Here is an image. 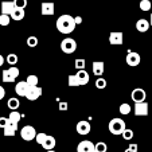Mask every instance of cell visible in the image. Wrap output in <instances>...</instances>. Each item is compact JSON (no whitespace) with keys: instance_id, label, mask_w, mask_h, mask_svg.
Wrapping results in <instances>:
<instances>
[{"instance_id":"obj_1","label":"cell","mask_w":152,"mask_h":152,"mask_svg":"<svg viewBox=\"0 0 152 152\" xmlns=\"http://www.w3.org/2000/svg\"><path fill=\"white\" fill-rule=\"evenodd\" d=\"M75 22L74 18L72 15H61L57 19V30L61 32V34H72L75 28Z\"/></svg>"},{"instance_id":"obj_2","label":"cell","mask_w":152,"mask_h":152,"mask_svg":"<svg viewBox=\"0 0 152 152\" xmlns=\"http://www.w3.org/2000/svg\"><path fill=\"white\" fill-rule=\"evenodd\" d=\"M108 129H109V132L115 136H118V135H123V132L126 129L125 126V121L123 118H112L109 121V125H108Z\"/></svg>"},{"instance_id":"obj_3","label":"cell","mask_w":152,"mask_h":152,"mask_svg":"<svg viewBox=\"0 0 152 152\" xmlns=\"http://www.w3.org/2000/svg\"><path fill=\"white\" fill-rule=\"evenodd\" d=\"M19 73L20 72H19V69H18L16 66H11V67H8V69L3 70L1 80H3V82H6V83L15 82V80L19 77Z\"/></svg>"},{"instance_id":"obj_4","label":"cell","mask_w":152,"mask_h":152,"mask_svg":"<svg viewBox=\"0 0 152 152\" xmlns=\"http://www.w3.org/2000/svg\"><path fill=\"white\" fill-rule=\"evenodd\" d=\"M61 50H62L65 54H73V53L77 50V42H75L73 38H65V39L61 42Z\"/></svg>"},{"instance_id":"obj_5","label":"cell","mask_w":152,"mask_h":152,"mask_svg":"<svg viewBox=\"0 0 152 152\" xmlns=\"http://www.w3.org/2000/svg\"><path fill=\"white\" fill-rule=\"evenodd\" d=\"M20 136L26 141H32L35 140V136H37V129L32 125H24L20 129Z\"/></svg>"},{"instance_id":"obj_6","label":"cell","mask_w":152,"mask_h":152,"mask_svg":"<svg viewBox=\"0 0 152 152\" xmlns=\"http://www.w3.org/2000/svg\"><path fill=\"white\" fill-rule=\"evenodd\" d=\"M125 62H126V65H128V66L136 67L137 65H140L141 57H140V54H139V53H136V51H129L128 54H126V57H125Z\"/></svg>"},{"instance_id":"obj_7","label":"cell","mask_w":152,"mask_h":152,"mask_svg":"<svg viewBox=\"0 0 152 152\" xmlns=\"http://www.w3.org/2000/svg\"><path fill=\"white\" fill-rule=\"evenodd\" d=\"M131 98L133 100V102L137 104V102H144L147 98V93L144 89H141V88H136V89L132 90V93H131Z\"/></svg>"},{"instance_id":"obj_8","label":"cell","mask_w":152,"mask_h":152,"mask_svg":"<svg viewBox=\"0 0 152 152\" xmlns=\"http://www.w3.org/2000/svg\"><path fill=\"white\" fill-rule=\"evenodd\" d=\"M75 129H77V133L81 136H85L88 135V133L90 132V129H92V125H90L89 121L86 120H81L77 123V125H75Z\"/></svg>"},{"instance_id":"obj_9","label":"cell","mask_w":152,"mask_h":152,"mask_svg":"<svg viewBox=\"0 0 152 152\" xmlns=\"http://www.w3.org/2000/svg\"><path fill=\"white\" fill-rule=\"evenodd\" d=\"M42 96V89L39 86H30L26 93V98L28 101H37Z\"/></svg>"},{"instance_id":"obj_10","label":"cell","mask_w":152,"mask_h":152,"mask_svg":"<svg viewBox=\"0 0 152 152\" xmlns=\"http://www.w3.org/2000/svg\"><path fill=\"white\" fill-rule=\"evenodd\" d=\"M55 12V4L51 1H43L40 4V14L43 16H51Z\"/></svg>"},{"instance_id":"obj_11","label":"cell","mask_w":152,"mask_h":152,"mask_svg":"<svg viewBox=\"0 0 152 152\" xmlns=\"http://www.w3.org/2000/svg\"><path fill=\"white\" fill-rule=\"evenodd\" d=\"M124 42V34L123 32H118V31H115V32H110L109 34V43L113 45V46H121Z\"/></svg>"},{"instance_id":"obj_12","label":"cell","mask_w":152,"mask_h":152,"mask_svg":"<svg viewBox=\"0 0 152 152\" xmlns=\"http://www.w3.org/2000/svg\"><path fill=\"white\" fill-rule=\"evenodd\" d=\"M133 112L136 116H147L148 115V104L144 102H137L133 106Z\"/></svg>"},{"instance_id":"obj_13","label":"cell","mask_w":152,"mask_h":152,"mask_svg":"<svg viewBox=\"0 0 152 152\" xmlns=\"http://www.w3.org/2000/svg\"><path fill=\"white\" fill-rule=\"evenodd\" d=\"M75 78L78 81V85L80 86H83V85H88L89 83V73L86 72V70H78L77 74H75Z\"/></svg>"},{"instance_id":"obj_14","label":"cell","mask_w":152,"mask_h":152,"mask_svg":"<svg viewBox=\"0 0 152 152\" xmlns=\"http://www.w3.org/2000/svg\"><path fill=\"white\" fill-rule=\"evenodd\" d=\"M94 151V144L89 140H83L77 145V152H93Z\"/></svg>"},{"instance_id":"obj_15","label":"cell","mask_w":152,"mask_h":152,"mask_svg":"<svg viewBox=\"0 0 152 152\" xmlns=\"http://www.w3.org/2000/svg\"><path fill=\"white\" fill-rule=\"evenodd\" d=\"M92 70H93V74L97 75V78L100 75L104 74V70H105V65H104L102 61H94L92 63Z\"/></svg>"},{"instance_id":"obj_16","label":"cell","mask_w":152,"mask_h":152,"mask_svg":"<svg viewBox=\"0 0 152 152\" xmlns=\"http://www.w3.org/2000/svg\"><path fill=\"white\" fill-rule=\"evenodd\" d=\"M30 86L27 85L26 81H20V82L16 83V86H15V92H16L18 96H20V97H26V93L27 90H28Z\"/></svg>"},{"instance_id":"obj_17","label":"cell","mask_w":152,"mask_h":152,"mask_svg":"<svg viewBox=\"0 0 152 152\" xmlns=\"http://www.w3.org/2000/svg\"><path fill=\"white\" fill-rule=\"evenodd\" d=\"M55 144H57V140H55L54 136L47 135L46 139H45V141L42 143V147L46 149V151H51V149L55 148Z\"/></svg>"},{"instance_id":"obj_18","label":"cell","mask_w":152,"mask_h":152,"mask_svg":"<svg viewBox=\"0 0 152 152\" xmlns=\"http://www.w3.org/2000/svg\"><path fill=\"white\" fill-rule=\"evenodd\" d=\"M16 131H18V124H12L8 121L6 128L3 129V133H4V136H7V137H11V136H15Z\"/></svg>"},{"instance_id":"obj_19","label":"cell","mask_w":152,"mask_h":152,"mask_svg":"<svg viewBox=\"0 0 152 152\" xmlns=\"http://www.w3.org/2000/svg\"><path fill=\"white\" fill-rule=\"evenodd\" d=\"M136 30L139 32H147L149 30V22L147 19H139L136 22Z\"/></svg>"},{"instance_id":"obj_20","label":"cell","mask_w":152,"mask_h":152,"mask_svg":"<svg viewBox=\"0 0 152 152\" xmlns=\"http://www.w3.org/2000/svg\"><path fill=\"white\" fill-rule=\"evenodd\" d=\"M14 10H15L14 1H3V3H1V14L11 15Z\"/></svg>"},{"instance_id":"obj_21","label":"cell","mask_w":152,"mask_h":152,"mask_svg":"<svg viewBox=\"0 0 152 152\" xmlns=\"http://www.w3.org/2000/svg\"><path fill=\"white\" fill-rule=\"evenodd\" d=\"M10 16L12 18V20H16V22H19V20H23L24 19V16H26V12H24V10H22V8H15Z\"/></svg>"},{"instance_id":"obj_22","label":"cell","mask_w":152,"mask_h":152,"mask_svg":"<svg viewBox=\"0 0 152 152\" xmlns=\"http://www.w3.org/2000/svg\"><path fill=\"white\" fill-rule=\"evenodd\" d=\"M7 106H8L10 109H11V112H12V110H18V108L20 106V101H19V98H16V97H11L8 101H7Z\"/></svg>"},{"instance_id":"obj_23","label":"cell","mask_w":152,"mask_h":152,"mask_svg":"<svg viewBox=\"0 0 152 152\" xmlns=\"http://www.w3.org/2000/svg\"><path fill=\"white\" fill-rule=\"evenodd\" d=\"M20 118H22V115H20L18 110H12V112L10 113V116H8V121L10 123H12V124H19Z\"/></svg>"},{"instance_id":"obj_24","label":"cell","mask_w":152,"mask_h":152,"mask_svg":"<svg viewBox=\"0 0 152 152\" xmlns=\"http://www.w3.org/2000/svg\"><path fill=\"white\" fill-rule=\"evenodd\" d=\"M26 82H27V85H28V86H38L39 78H38L37 75L31 74V75H28V77L26 78Z\"/></svg>"},{"instance_id":"obj_25","label":"cell","mask_w":152,"mask_h":152,"mask_svg":"<svg viewBox=\"0 0 152 152\" xmlns=\"http://www.w3.org/2000/svg\"><path fill=\"white\" fill-rule=\"evenodd\" d=\"M6 61H7V63H8V65L15 66V65L18 63V61H19V58H18L16 54H8V55H7V58H6Z\"/></svg>"},{"instance_id":"obj_26","label":"cell","mask_w":152,"mask_h":152,"mask_svg":"<svg viewBox=\"0 0 152 152\" xmlns=\"http://www.w3.org/2000/svg\"><path fill=\"white\" fill-rule=\"evenodd\" d=\"M74 66L77 70H85V66H86V62L83 58H77L74 62Z\"/></svg>"},{"instance_id":"obj_27","label":"cell","mask_w":152,"mask_h":152,"mask_svg":"<svg viewBox=\"0 0 152 152\" xmlns=\"http://www.w3.org/2000/svg\"><path fill=\"white\" fill-rule=\"evenodd\" d=\"M96 88L97 89H100V90H102V89H105L106 88V80L105 78H102V77H98L97 80H96Z\"/></svg>"},{"instance_id":"obj_28","label":"cell","mask_w":152,"mask_h":152,"mask_svg":"<svg viewBox=\"0 0 152 152\" xmlns=\"http://www.w3.org/2000/svg\"><path fill=\"white\" fill-rule=\"evenodd\" d=\"M120 113L123 116L129 115V113H131V105H129V104H126V102L121 104V105H120Z\"/></svg>"},{"instance_id":"obj_29","label":"cell","mask_w":152,"mask_h":152,"mask_svg":"<svg viewBox=\"0 0 152 152\" xmlns=\"http://www.w3.org/2000/svg\"><path fill=\"white\" fill-rule=\"evenodd\" d=\"M10 22H11V16L10 15H4V14L0 15V26L6 27L10 24Z\"/></svg>"},{"instance_id":"obj_30","label":"cell","mask_w":152,"mask_h":152,"mask_svg":"<svg viewBox=\"0 0 152 152\" xmlns=\"http://www.w3.org/2000/svg\"><path fill=\"white\" fill-rule=\"evenodd\" d=\"M139 7H140L141 11H149V10H151V7H152V4H151V1H149V0H141L140 4H139Z\"/></svg>"},{"instance_id":"obj_31","label":"cell","mask_w":152,"mask_h":152,"mask_svg":"<svg viewBox=\"0 0 152 152\" xmlns=\"http://www.w3.org/2000/svg\"><path fill=\"white\" fill-rule=\"evenodd\" d=\"M94 149L98 152H106L108 151V145H106V143H104V141H98L97 144H94Z\"/></svg>"},{"instance_id":"obj_32","label":"cell","mask_w":152,"mask_h":152,"mask_svg":"<svg viewBox=\"0 0 152 152\" xmlns=\"http://www.w3.org/2000/svg\"><path fill=\"white\" fill-rule=\"evenodd\" d=\"M15 8H22L24 10L27 7V0H14Z\"/></svg>"},{"instance_id":"obj_33","label":"cell","mask_w":152,"mask_h":152,"mask_svg":"<svg viewBox=\"0 0 152 152\" xmlns=\"http://www.w3.org/2000/svg\"><path fill=\"white\" fill-rule=\"evenodd\" d=\"M27 46L28 47H37L38 46V38L37 37H28L27 38Z\"/></svg>"},{"instance_id":"obj_34","label":"cell","mask_w":152,"mask_h":152,"mask_svg":"<svg viewBox=\"0 0 152 152\" xmlns=\"http://www.w3.org/2000/svg\"><path fill=\"white\" fill-rule=\"evenodd\" d=\"M121 136L124 137V140H132L133 139V131L132 129H125Z\"/></svg>"},{"instance_id":"obj_35","label":"cell","mask_w":152,"mask_h":152,"mask_svg":"<svg viewBox=\"0 0 152 152\" xmlns=\"http://www.w3.org/2000/svg\"><path fill=\"white\" fill-rule=\"evenodd\" d=\"M46 133H37V136H35V141H37L38 144H40V145H42V143L43 141H45V139H46Z\"/></svg>"},{"instance_id":"obj_36","label":"cell","mask_w":152,"mask_h":152,"mask_svg":"<svg viewBox=\"0 0 152 152\" xmlns=\"http://www.w3.org/2000/svg\"><path fill=\"white\" fill-rule=\"evenodd\" d=\"M67 82H69V86H80V85H78L77 78H75V75H69Z\"/></svg>"},{"instance_id":"obj_37","label":"cell","mask_w":152,"mask_h":152,"mask_svg":"<svg viewBox=\"0 0 152 152\" xmlns=\"http://www.w3.org/2000/svg\"><path fill=\"white\" fill-rule=\"evenodd\" d=\"M8 124V117H0V129H4Z\"/></svg>"},{"instance_id":"obj_38","label":"cell","mask_w":152,"mask_h":152,"mask_svg":"<svg viewBox=\"0 0 152 152\" xmlns=\"http://www.w3.org/2000/svg\"><path fill=\"white\" fill-rule=\"evenodd\" d=\"M58 108H59V110H67V102H65V101H62V102H59V105H58Z\"/></svg>"},{"instance_id":"obj_39","label":"cell","mask_w":152,"mask_h":152,"mask_svg":"<svg viewBox=\"0 0 152 152\" xmlns=\"http://www.w3.org/2000/svg\"><path fill=\"white\" fill-rule=\"evenodd\" d=\"M126 149L129 152H137V144H129V147Z\"/></svg>"},{"instance_id":"obj_40","label":"cell","mask_w":152,"mask_h":152,"mask_svg":"<svg viewBox=\"0 0 152 152\" xmlns=\"http://www.w3.org/2000/svg\"><path fill=\"white\" fill-rule=\"evenodd\" d=\"M4 97H6V89H4L3 86L0 85V101L3 100Z\"/></svg>"},{"instance_id":"obj_41","label":"cell","mask_w":152,"mask_h":152,"mask_svg":"<svg viewBox=\"0 0 152 152\" xmlns=\"http://www.w3.org/2000/svg\"><path fill=\"white\" fill-rule=\"evenodd\" d=\"M4 61H6V59H4V57H3V55H0V67L4 65Z\"/></svg>"},{"instance_id":"obj_42","label":"cell","mask_w":152,"mask_h":152,"mask_svg":"<svg viewBox=\"0 0 152 152\" xmlns=\"http://www.w3.org/2000/svg\"><path fill=\"white\" fill-rule=\"evenodd\" d=\"M149 26H152V15H151V18H149Z\"/></svg>"},{"instance_id":"obj_43","label":"cell","mask_w":152,"mask_h":152,"mask_svg":"<svg viewBox=\"0 0 152 152\" xmlns=\"http://www.w3.org/2000/svg\"><path fill=\"white\" fill-rule=\"evenodd\" d=\"M46 152H55V151H53V149H51V151H46Z\"/></svg>"},{"instance_id":"obj_44","label":"cell","mask_w":152,"mask_h":152,"mask_svg":"<svg viewBox=\"0 0 152 152\" xmlns=\"http://www.w3.org/2000/svg\"><path fill=\"white\" fill-rule=\"evenodd\" d=\"M0 135H1V129H0Z\"/></svg>"},{"instance_id":"obj_45","label":"cell","mask_w":152,"mask_h":152,"mask_svg":"<svg viewBox=\"0 0 152 152\" xmlns=\"http://www.w3.org/2000/svg\"><path fill=\"white\" fill-rule=\"evenodd\" d=\"M93 152H98V151H96V149H94V151H93Z\"/></svg>"},{"instance_id":"obj_46","label":"cell","mask_w":152,"mask_h":152,"mask_svg":"<svg viewBox=\"0 0 152 152\" xmlns=\"http://www.w3.org/2000/svg\"><path fill=\"white\" fill-rule=\"evenodd\" d=\"M125 152H129V151H128V149H126V151H125Z\"/></svg>"}]
</instances>
